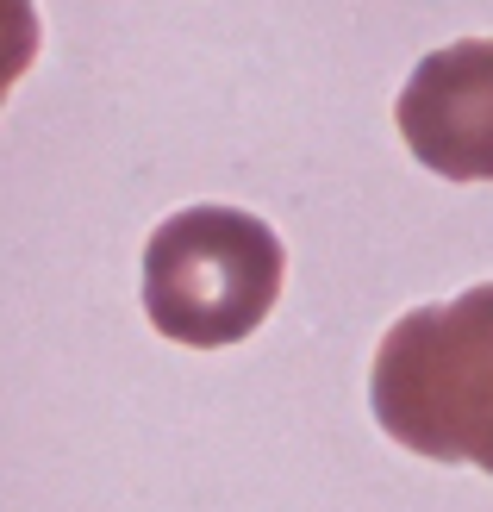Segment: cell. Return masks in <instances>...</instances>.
Segmentation results:
<instances>
[{"mask_svg":"<svg viewBox=\"0 0 493 512\" xmlns=\"http://www.w3.org/2000/svg\"><path fill=\"white\" fill-rule=\"evenodd\" d=\"M375 425L431 463L493 475V281L387 325L369 375Z\"/></svg>","mask_w":493,"mask_h":512,"instance_id":"cell-1","label":"cell"},{"mask_svg":"<svg viewBox=\"0 0 493 512\" xmlns=\"http://www.w3.org/2000/svg\"><path fill=\"white\" fill-rule=\"evenodd\" d=\"M288 250L244 207H181L144 244V313L169 344L225 350L275 313Z\"/></svg>","mask_w":493,"mask_h":512,"instance_id":"cell-2","label":"cell"},{"mask_svg":"<svg viewBox=\"0 0 493 512\" xmlns=\"http://www.w3.org/2000/svg\"><path fill=\"white\" fill-rule=\"evenodd\" d=\"M406 150L444 182H493V38H456L419 57L394 100Z\"/></svg>","mask_w":493,"mask_h":512,"instance_id":"cell-3","label":"cell"},{"mask_svg":"<svg viewBox=\"0 0 493 512\" xmlns=\"http://www.w3.org/2000/svg\"><path fill=\"white\" fill-rule=\"evenodd\" d=\"M44 25H38V0H0V107L19 88V75L38 63Z\"/></svg>","mask_w":493,"mask_h":512,"instance_id":"cell-4","label":"cell"}]
</instances>
